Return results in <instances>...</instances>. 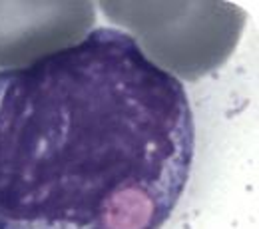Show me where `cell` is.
Returning <instances> with one entry per match:
<instances>
[{
    "instance_id": "6da1fadb",
    "label": "cell",
    "mask_w": 259,
    "mask_h": 229,
    "mask_svg": "<svg viewBox=\"0 0 259 229\" xmlns=\"http://www.w3.org/2000/svg\"><path fill=\"white\" fill-rule=\"evenodd\" d=\"M194 154L184 84L124 30L0 72V229H160Z\"/></svg>"
},
{
    "instance_id": "7a4b0ae2",
    "label": "cell",
    "mask_w": 259,
    "mask_h": 229,
    "mask_svg": "<svg viewBox=\"0 0 259 229\" xmlns=\"http://www.w3.org/2000/svg\"><path fill=\"white\" fill-rule=\"evenodd\" d=\"M152 10V4H148ZM167 14H124L110 16L112 20L134 28L138 46L142 52L162 70L171 76H182L186 80H197V76L213 70L222 64L229 54L211 48L201 42L233 50L241 32H218V28L205 30V24H211L233 12L237 6L226 2H195V12L190 14L192 2H186L182 14H171L169 2H165Z\"/></svg>"
}]
</instances>
